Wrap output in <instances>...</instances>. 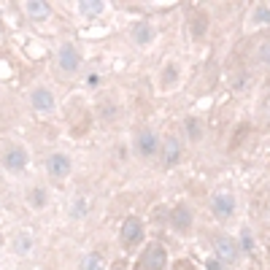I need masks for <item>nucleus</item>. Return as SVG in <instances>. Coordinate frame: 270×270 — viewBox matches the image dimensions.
<instances>
[{"label": "nucleus", "mask_w": 270, "mask_h": 270, "mask_svg": "<svg viewBox=\"0 0 270 270\" xmlns=\"http://www.w3.org/2000/svg\"><path fill=\"white\" fill-rule=\"evenodd\" d=\"M141 235H143L141 219L130 216V219L124 222V227H122V241H124V246H133V243H138V241H141Z\"/></svg>", "instance_id": "obj_2"}, {"label": "nucleus", "mask_w": 270, "mask_h": 270, "mask_svg": "<svg viewBox=\"0 0 270 270\" xmlns=\"http://www.w3.org/2000/svg\"><path fill=\"white\" fill-rule=\"evenodd\" d=\"M165 265H168V257L160 243H151L138 260V270H165Z\"/></svg>", "instance_id": "obj_1"}, {"label": "nucleus", "mask_w": 270, "mask_h": 270, "mask_svg": "<svg viewBox=\"0 0 270 270\" xmlns=\"http://www.w3.org/2000/svg\"><path fill=\"white\" fill-rule=\"evenodd\" d=\"M30 203L35 208H43L46 206V192H43V189H32V192H30Z\"/></svg>", "instance_id": "obj_14"}, {"label": "nucleus", "mask_w": 270, "mask_h": 270, "mask_svg": "<svg viewBox=\"0 0 270 270\" xmlns=\"http://www.w3.org/2000/svg\"><path fill=\"white\" fill-rule=\"evenodd\" d=\"M187 130L192 133V138H200V135H197V122L195 119H187Z\"/></svg>", "instance_id": "obj_19"}, {"label": "nucleus", "mask_w": 270, "mask_h": 270, "mask_svg": "<svg viewBox=\"0 0 270 270\" xmlns=\"http://www.w3.org/2000/svg\"><path fill=\"white\" fill-rule=\"evenodd\" d=\"M260 57H262L265 62H270V41H268V43H262V49H260Z\"/></svg>", "instance_id": "obj_18"}, {"label": "nucleus", "mask_w": 270, "mask_h": 270, "mask_svg": "<svg viewBox=\"0 0 270 270\" xmlns=\"http://www.w3.org/2000/svg\"><path fill=\"white\" fill-rule=\"evenodd\" d=\"M176 214H179V222H176V227H179V230H187V225H189V222H187V208L181 206Z\"/></svg>", "instance_id": "obj_16"}, {"label": "nucleus", "mask_w": 270, "mask_h": 270, "mask_svg": "<svg viewBox=\"0 0 270 270\" xmlns=\"http://www.w3.org/2000/svg\"><path fill=\"white\" fill-rule=\"evenodd\" d=\"M208 270H222V262L219 260H208Z\"/></svg>", "instance_id": "obj_21"}, {"label": "nucleus", "mask_w": 270, "mask_h": 270, "mask_svg": "<svg viewBox=\"0 0 270 270\" xmlns=\"http://www.w3.org/2000/svg\"><path fill=\"white\" fill-rule=\"evenodd\" d=\"M32 105H35L38 111H43V114H46V111H51L54 100H51V95H49L46 89H35V92H32Z\"/></svg>", "instance_id": "obj_8"}, {"label": "nucleus", "mask_w": 270, "mask_h": 270, "mask_svg": "<svg viewBox=\"0 0 270 270\" xmlns=\"http://www.w3.org/2000/svg\"><path fill=\"white\" fill-rule=\"evenodd\" d=\"M100 11H103L100 0H87V3H81V14H87V16H95V14H100Z\"/></svg>", "instance_id": "obj_12"}, {"label": "nucleus", "mask_w": 270, "mask_h": 270, "mask_svg": "<svg viewBox=\"0 0 270 270\" xmlns=\"http://www.w3.org/2000/svg\"><path fill=\"white\" fill-rule=\"evenodd\" d=\"M24 162H27L24 149H8V151H5V165H8L11 170H22Z\"/></svg>", "instance_id": "obj_5"}, {"label": "nucleus", "mask_w": 270, "mask_h": 270, "mask_svg": "<svg viewBox=\"0 0 270 270\" xmlns=\"http://www.w3.org/2000/svg\"><path fill=\"white\" fill-rule=\"evenodd\" d=\"M252 246H254V243H252V238H249V233H246V235H243V249H249V252H252Z\"/></svg>", "instance_id": "obj_22"}, {"label": "nucleus", "mask_w": 270, "mask_h": 270, "mask_svg": "<svg viewBox=\"0 0 270 270\" xmlns=\"http://www.w3.org/2000/svg\"><path fill=\"white\" fill-rule=\"evenodd\" d=\"M49 173L51 179H65L70 173V160L65 154H51L49 157Z\"/></svg>", "instance_id": "obj_3"}, {"label": "nucleus", "mask_w": 270, "mask_h": 270, "mask_svg": "<svg viewBox=\"0 0 270 270\" xmlns=\"http://www.w3.org/2000/svg\"><path fill=\"white\" fill-rule=\"evenodd\" d=\"M216 252H219V257H222L225 262H235V257H238V249H235V243L227 241V238L216 241Z\"/></svg>", "instance_id": "obj_6"}, {"label": "nucleus", "mask_w": 270, "mask_h": 270, "mask_svg": "<svg viewBox=\"0 0 270 270\" xmlns=\"http://www.w3.org/2000/svg\"><path fill=\"white\" fill-rule=\"evenodd\" d=\"M149 38H151L149 27H146V24H138V27H135V41H138V43H146Z\"/></svg>", "instance_id": "obj_15"}, {"label": "nucleus", "mask_w": 270, "mask_h": 270, "mask_svg": "<svg viewBox=\"0 0 270 270\" xmlns=\"http://www.w3.org/2000/svg\"><path fill=\"white\" fill-rule=\"evenodd\" d=\"M162 154H165V165H176V162H179V154H181V151H179V141H176V138H168Z\"/></svg>", "instance_id": "obj_10"}, {"label": "nucleus", "mask_w": 270, "mask_h": 270, "mask_svg": "<svg viewBox=\"0 0 270 270\" xmlns=\"http://www.w3.org/2000/svg\"><path fill=\"white\" fill-rule=\"evenodd\" d=\"M254 19H262V22H265V19H270V11L260 8V11H257V16H254Z\"/></svg>", "instance_id": "obj_20"}, {"label": "nucleus", "mask_w": 270, "mask_h": 270, "mask_svg": "<svg viewBox=\"0 0 270 270\" xmlns=\"http://www.w3.org/2000/svg\"><path fill=\"white\" fill-rule=\"evenodd\" d=\"M233 208H235V203H233V197H230V195H216L214 197V211L219 216H230V214H233Z\"/></svg>", "instance_id": "obj_7"}, {"label": "nucleus", "mask_w": 270, "mask_h": 270, "mask_svg": "<svg viewBox=\"0 0 270 270\" xmlns=\"http://www.w3.org/2000/svg\"><path fill=\"white\" fill-rule=\"evenodd\" d=\"M138 151H141L143 157H151L157 151V138L151 133H143L141 138H138Z\"/></svg>", "instance_id": "obj_9"}, {"label": "nucleus", "mask_w": 270, "mask_h": 270, "mask_svg": "<svg viewBox=\"0 0 270 270\" xmlns=\"http://www.w3.org/2000/svg\"><path fill=\"white\" fill-rule=\"evenodd\" d=\"M103 268H105V262H103L100 254H89L87 260L81 262V270H103Z\"/></svg>", "instance_id": "obj_11"}, {"label": "nucleus", "mask_w": 270, "mask_h": 270, "mask_svg": "<svg viewBox=\"0 0 270 270\" xmlns=\"http://www.w3.org/2000/svg\"><path fill=\"white\" fill-rule=\"evenodd\" d=\"M46 11H49V8H46V3H35V0H32V3H27V14H30V16H38V19H41V16H46Z\"/></svg>", "instance_id": "obj_13"}, {"label": "nucleus", "mask_w": 270, "mask_h": 270, "mask_svg": "<svg viewBox=\"0 0 270 270\" xmlns=\"http://www.w3.org/2000/svg\"><path fill=\"white\" fill-rule=\"evenodd\" d=\"M60 68L62 70H76L78 68V51L73 46H62L60 49Z\"/></svg>", "instance_id": "obj_4"}, {"label": "nucleus", "mask_w": 270, "mask_h": 270, "mask_svg": "<svg viewBox=\"0 0 270 270\" xmlns=\"http://www.w3.org/2000/svg\"><path fill=\"white\" fill-rule=\"evenodd\" d=\"M84 211H87V203H84L81 197H78V200H76V206H73V216H81Z\"/></svg>", "instance_id": "obj_17"}]
</instances>
